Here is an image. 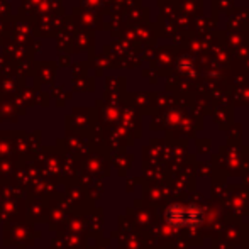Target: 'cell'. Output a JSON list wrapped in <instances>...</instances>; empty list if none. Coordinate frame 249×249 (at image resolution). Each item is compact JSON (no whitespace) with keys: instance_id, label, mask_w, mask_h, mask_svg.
<instances>
[{"instance_id":"1","label":"cell","mask_w":249,"mask_h":249,"mask_svg":"<svg viewBox=\"0 0 249 249\" xmlns=\"http://www.w3.org/2000/svg\"><path fill=\"white\" fill-rule=\"evenodd\" d=\"M166 220L168 224L177 227H195L202 222L203 219V210L197 207H183V205H173L166 210Z\"/></svg>"}]
</instances>
